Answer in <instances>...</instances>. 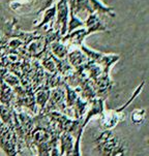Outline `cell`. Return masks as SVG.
<instances>
[{
	"instance_id": "cell-9",
	"label": "cell",
	"mask_w": 149,
	"mask_h": 156,
	"mask_svg": "<svg viewBox=\"0 0 149 156\" xmlns=\"http://www.w3.org/2000/svg\"><path fill=\"white\" fill-rule=\"evenodd\" d=\"M24 156H25V155H24Z\"/></svg>"
},
{
	"instance_id": "cell-7",
	"label": "cell",
	"mask_w": 149,
	"mask_h": 156,
	"mask_svg": "<svg viewBox=\"0 0 149 156\" xmlns=\"http://www.w3.org/2000/svg\"><path fill=\"white\" fill-rule=\"evenodd\" d=\"M145 120V110L136 109L132 113V121L135 124H142Z\"/></svg>"
},
{
	"instance_id": "cell-1",
	"label": "cell",
	"mask_w": 149,
	"mask_h": 156,
	"mask_svg": "<svg viewBox=\"0 0 149 156\" xmlns=\"http://www.w3.org/2000/svg\"><path fill=\"white\" fill-rule=\"evenodd\" d=\"M144 85H145V83L143 82V83L136 89V91L134 92V94L129 97V99L127 100L123 105H121L120 108L115 109V110H106L105 109L104 113L100 115V125H102V127L105 129V130H110V129L114 128L117 124L120 122L122 120V117H123L122 112H123V111L125 110L133 101H134L136 97L140 94V92H142Z\"/></svg>"
},
{
	"instance_id": "cell-6",
	"label": "cell",
	"mask_w": 149,
	"mask_h": 156,
	"mask_svg": "<svg viewBox=\"0 0 149 156\" xmlns=\"http://www.w3.org/2000/svg\"><path fill=\"white\" fill-rule=\"evenodd\" d=\"M15 101V92L5 83L4 81H0V104L13 107Z\"/></svg>"
},
{
	"instance_id": "cell-5",
	"label": "cell",
	"mask_w": 149,
	"mask_h": 156,
	"mask_svg": "<svg viewBox=\"0 0 149 156\" xmlns=\"http://www.w3.org/2000/svg\"><path fill=\"white\" fill-rule=\"evenodd\" d=\"M50 92H51V88H50V87L48 86V84L46 83H45L44 85L37 87L33 91L34 98H35V104L37 107L39 108V112H42V111L44 110L45 105H46L48 99H49Z\"/></svg>"
},
{
	"instance_id": "cell-3",
	"label": "cell",
	"mask_w": 149,
	"mask_h": 156,
	"mask_svg": "<svg viewBox=\"0 0 149 156\" xmlns=\"http://www.w3.org/2000/svg\"><path fill=\"white\" fill-rule=\"evenodd\" d=\"M97 149L105 156H122L123 149L117 137L110 130H104L95 140Z\"/></svg>"
},
{
	"instance_id": "cell-2",
	"label": "cell",
	"mask_w": 149,
	"mask_h": 156,
	"mask_svg": "<svg viewBox=\"0 0 149 156\" xmlns=\"http://www.w3.org/2000/svg\"><path fill=\"white\" fill-rule=\"evenodd\" d=\"M49 112H58L68 117H73V112L68 109L65 105V89L64 87L59 86L51 89L50 96L48 99L44 110L39 113H49Z\"/></svg>"
},
{
	"instance_id": "cell-4",
	"label": "cell",
	"mask_w": 149,
	"mask_h": 156,
	"mask_svg": "<svg viewBox=\"0 0 149 156\" xmlns=\"http://www.w3.org/2000/svg\"><path fill=\"white\" fill-rule=\"evenodd\" d=\"M58 142H59V153L61 156H73L74 139L71 133H62Z\"/></svg>"
},
{
	"instance_id": "cell-8",
	"label": "cell",
	"mask_w": 149,
	"mask_h": 156,
	"mask_svg": "<svg viewBox=\"0 0 149 156\" xmlns=\"http://www.w3.org/2000/svg\"><path fill=\"white\" fill-rule=\"evenodd\" d=\"M51 156H61L60 153H59V149H58V147L53 148V150L51 151Z\"/></svg>"
}]
</instances>
